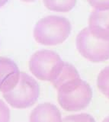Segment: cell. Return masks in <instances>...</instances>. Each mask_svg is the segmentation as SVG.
Wrapping results in <instances>:
<instances>
[{
	"mask_svg": "<svg viewBox=\"0 0 109 122\" xmlns=\"http://www.w3.org/2000/svg\"><path fill=\"white\" fill-rule=\"evenodd\" d=\"M101 122H109V116L107 117H105L104 119L102 121H101Z\"/></svg>",
	"mask_w": 109,
	"mask_h": 122,
	"instance_id": "cell-17",
	"label": "cell"
},
{
	"mask_svg": "<svg viewBox=\"0 0 109 122\" xmlns=\"http://www.w3.org/2000/svg\"><path fill=\"white\" fill-rule=\"evenodd\" d=\"M76 46L79 53L92 63H101L109 60V41L94 37L89 28L78 34Z\"/></svg>",
	"mask_w": 109,
	"mask_h": 122,
	"instance_id": "cell-5",
	"label": "cell"
},
{
	"mask_svg": "<svg viewBox=\"0 0 109 122\" xmlns=\"http://www.w3.org/2000/svg\"><path fill=\"white\" fill-rule=\"evenodd\" d=\"M40 95V86L32 76L21 72L20 79L14 89L3 93V98L14 108H27L34 105Z\"/></svg>",
	"mask_w": 109,
	"mask_h": 122,
	"instance_id": "cell-4",
	"label": "cell"
},
{
	"mask_svg": "<svg viewBox=\"0 0 109 122\" xmlns=\"http://www.w3.org/2000/svg\"><path fill=\"white\" fill-rule=\"evenodd\" d=\"M64 63L56 52L50 50H41L31 56L29 69L38 79L52 82L59 76Z\"/></svg>",
	"mask_w": 109,
	"mask_h": 122,
	"instance_id": "cell-3",
	"label": "cell"
},
{
	"mask_svg": "<svg viewBox=\"0 0 109 122\" xmlns=\"http://www.w3.org/2000/svg\"><path fill=\"white\" fill-rule=\"evenodd\" d=\"M10 121V110L5 103L0 99V122Z\"/></svg>",
	"mask_w": 109,
	"mask_h": 122,
	"instance_id": "cell-14",
	"label": "cell"
},
{
	"mask_svg": "<svg viewBox=\"0 0 109 122\" xmlns=\"http://www.w3.org/2000/svg\"><path fill=\"white\" fill-rule=\"evenodd\" d=\"M57 90L58 103L67 112H79L85 109L92 98V88L80 77L63 82Z\"/></svg>",
	"mask_w": 109,
	"mask_h": 122,
	"instance_id": "cell-1",
	"label": "cell"
},
{
	"mask_svg": "<svg viewBox=\"0 0 109 122\" xmlns=\"http://www.w3.org/2000/svg\"><path fill=\"white\" fill-rule=\"evenodd\" d=\"M9 0H0V8L4 6L5 4L8 2Z\"/></svg>",
	"mask_w": 109,
	"mask_h": 122,
	"instance_id": "cell-15",
	"label": "cell"
},
{
	"mask_svg": "<svg viewBox=\"0 0 109 122\" xmlns=\"http://www.w3.org/2000/svg\"><path fill=\"white\" fill-rule=\"evenodd\" d=\"M95 10H109V0H87Z\"/></svg>",
	"mask_w": 109,
	"mask_h": 122,
	"instance_id": "cell-13",
	"label": "cell"
},
{
	"mask_svg": "<svg viewBox=\"0 0 109 122\" xmlns=\"http://www.w3.org/2000/svg\"><path fill=\"white\" fill-rule=\"evenodd\" d=\"M22 2H35V0H21Z\"/></svg>",
	"mask_w": 109,
	"mask_h": 122,
	"instance_id": "cell-16",
	"label": "cell"
},
{
	"mask_svg": "<svg viewBox=\"0 0 109 122\" xmlns=\"http://www.w3.org/2000/svg\"><path fill=\"white\" fill-rule=\"evenodd\" d=\"M89 29L94 37L109 41V10H94L89 18Z\"/></svg>",
	"mask_w": 109,
	"mask_h": 122,
	"instance_id": "cell-7",
	"label": "cell"
},
{
	"mask_svg": "<svg viewBox=\"0 0 109 122\" xmlns=\"http://www.w3.org/2000/svg\"><path fill=\"white\" fill-rule=\"evenodd\" d=\"M79 74L77 71V70L75 68L73 65H71L69 63H64L63 67L62 69L61 72H59V76H57L54 82H52V85L55 87L56 89L63 84L69 80L75 79V78H79Z\"/></svg>",
	"mask_w": 109,
	"mask_h": 122,
	"instance_id": "cell-9",
	"label": "cell"
},
{
	"mask_svg": "<svg viewBox=\"0 0 109 122\" xmlns=\"http://www.w3.org/2000/svg\"><path fill=\"white\" fill-rule=\"evenodd\" d=\"M29 122H62L61 113L55 105L45 102L32 110Z\"/></svg>",
	"mask_w": 109,
	"mask_h": 122,
	"instance_id": "cell-8",
	"label": "cell"
},
{
	"mask_svg": "<svg viewBox=\"0 0 109 122\" xmlns=\"http://www.w3.org/2000/svg\"><path fill=\"white\" fill-rule=\"evenodd\" d=\"M72 25L65 17L49 15L37 22L34 37L40 44L55 46L63 43L69 36Z\"/></svg>",
	"mask_w": 109,
	"mask_h": 122,
	"instance_id": "cell-2",
	"label": "cell"
},
{
	"mask_svg": "<svg viewBox=\"0 0 109 122\" xmlns=\"http://www.w3.org/2000/svg\"><path fill=\"white\" fill-rule=\"evenodd\" d=\"M97 86L101 92L109 98V66L104 68L98 76Z\"/></svg>",
	"mask_w": 109,
	"mask_h": 122,
	"instance_id": "cell-11",
	"label": "cell"
},
{
	"mask_svg": "<svg viewBox=\"0 0 109 122\" xmlns=\"http://www.w3.org/2000/svg\"><path fill=\"white\" fill-rule=\"evenodd\" d=\"M47 9L58 12H68L75 7L76 0H43Z\"/></svg>",
	"mask_w": 109,
	"mask_h": 122,
	"instance_id": "cell-10",
	"label": "cell"
},
{
	"mask_svg": "<svg viewBox=\"0 0 109 122\" xmlns=\"http://www.w3.org/2000/svg\"><path fill=\"white\" fill-rule=\"evenodd\" d=\"M62 122H95L94 117L86 113L66 116L62 120Z\"/></svg>",
	"mask_w": 109,
	"mask_h": 122,
	"instance_id": "cell-12",
	"label": "cell"
},
{
	"mask_svg": "<svg viewBox=\"0 0 109 122\" xmlns=\"http://www.w3.org/2000/svg\"><path fill=\"white\" fill-rule=\"evenodd\" d=\"M21 72L17 64L8 57L0 56V92L7 93L17 86Z\"/></svg>",
	"mask_w": 109,
	"mask_h": 122,
	"instance_id": "cell-6",
	"label": "cell"
}]
</instances>
